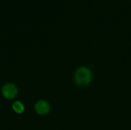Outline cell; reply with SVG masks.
<instances>
[{"label": "cell", "instance_id": "3957f363", "mask_svg": "<svg viewBox=\"0 0 131 130\" xmlns=\"http://www.w3.org/2000/svg\"><path fill=\"white\" fill-rule=\"evenodd\" d=\"M35 109L36 113L39 115H45L48 113L50 110V105L45 100H39L35 103Z\"/></svg>", "mask_w": 131, "mask_h": 130}, {"label": "cell", "instance_id": "7a4b0ae2", "mask_svg": "<svg viewBox=\"0 0 131 130\" xmlns=\"http://www.w3.org/2000/svg\"><path fill=\"white\" fill-rule=\"evenodd\" d=\"M2 93L3 97L5 99L12 100V99H14L17 96L18 89H17V87L14 84L8 83L3 86L2 89Z\"/></svg>", "mask_w": 131, "mask_h": 130}, {"label": "cell", "instance_id": "277c9868", "mask_svg": "<svg viewBox=\"0 0 131 130\" xmlns=\"http://www.w3.org/2000/svg\"><path fill=\"white\" fill-rule=\"evenodd\" d=\"M12 109L13 110L17 113H22L25 110V107L24 105L22 104V103H21L20 101H15L13 104H12Z\"/></svg>", "mask_w": 131, "mask_h": 130}, {"label": "cell", "instance_id": "6da1fadb", "mask_svg": "<svg viewBox=\"0 0 131 130\" xmlns=\"http://www.w3.org/2000/svg\"><path fill=\"white\" fill-rule=\"evenodd\" d=\"M93 80L92 71L86 67H81L76 70L74 75V80L78 87L88 86Z\"/></svg>", "mask_w": 131, "mask_h": 130}]
</instances>
